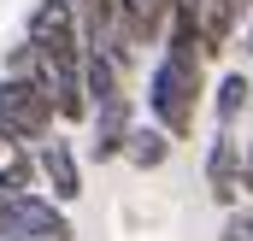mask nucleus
<instances>
[{
	"label": "nucleus",
	"instance_id": "2",
	"mask_svg": "<svg viewBox=\"0 0 253 241\" xmlns=\"http://www.w3.org/2000/svg\"><path fill=\"white\" fill-rule=\"evenodd\" d=\"M47 135H53V106H47L30 82L0 77V141L30 147V141H47Z\"/></svg>",
	"mask_w": 253,
	"mask_h": 241
},
{
	"label": "nucleus",
	"instance_id": "7",
	"mask_svg": "<svg viewBox=\"0 0 253 241\" xmlns=\"http://www.w3.org/2000/svg\"><path fill=\"white\" fill-rule=\"evenodd\" d=\"M206 188H212V200L230 212L236 206V194H242V135L236 129H218L212 135V153H206Z\"/></svg>",
	"mask_w": 253,
	"mask_h": 241
},
{
	"label": "nucleus",
	"instance_id": "6",
	"mask_svg": "<svg viewBox=\"0 0 253 241\" xmlns=\"http://www.w3.org/2000/svg\"><path fill=\"white\" fill-rule=\"evenodd\" d=\"M135 123V94H112V100H94L88 106V153L106 165L124 153V135Z\"/></svg>",
	"mask_w": 253,
	"mask_h": 241
},
{
	"label": "nucleus",
	"instance_id": "3",
	"mask_svg": "<svg viewBox=\"0 0 253 241\" xmlns=\"http://www.w3.org/2000/svg\"><path fill=\"white\" fill-rule=\"evenodd\" d=\"M6 236L12 241H71V218L65 206H53L47 194H6Z\"/></svg>",
	"mask_w": 253,
	"mask_h": 241
},
{
	"label": "nucleus",
	"instance_id": "5",
	"mask_svg": "<svg viewBox=\"0 0 253 241\" xmlns=\"http://www.w3.org/2000/svg\"><path fill=\"white\" fill-rule=\"evenodd\" d=\"M30 159H36V177L53 188V194H47L53 206H71V200L83 194V165H77V147L65 141L59 129H53V135H47V141H42Z\"/></svg>",
	"mask_w": 253,
	"mask_h": 241
},
{
	"label": "nucleus",
	"instance_id": "1",
	"mask_svg": "<svg viewBox=\"0 0 253 241\" xmlns=\"http://www.w3.org/2000/svg\"><path fill=\"white\" fill-rule=\"evenodd\" d=\"M200 94H206V53H200V36L183 12H171L165 36H159V59L147 71V112L153 129L165 141H189L194 118H200Z\"/></svg>",
	"mask_w": 253,
	"mask_h": 241
},
{
	"label": "nucleus",
	"instance_id": "15",
	"mask_svg": "<svg viewBox=\"0 0 253 241\" xmlns=\"http://www.w3.org/2000/svg\"><path fill=\"white\" fill-rule=\"evenodd\" d=\"M248 53H253V12H248Z\"/></svg>",
	"mask_w": 253,
	"mask_h": 241
},
{
	"label": "nucleus",
	"instance_id": "4",
	"mask_svg": "<svg viewBox=\"0 0 253 241\" xmlns=\"http://www.w3.org/2000/svg\"><path fill=\"white\" fill-rule=\"evenodd\" d=\"M36 53H83V36H77V6L71 0H36L30 18H24V36Z\"/></svg>",
	"mask_w": 253,
	"mask_h": 241
},
{
	"label": "nucleus",
	"instance_id": "14",
	"mask_svg": "<svg viewBox=\"0 0 253 241\" xmlns=\"http://www.w3.org/2000/svg\"><path fill=\"white\" fill-rule=\"evenodd\" d=\"M0 236H6V194H0Z\"/></svg>",
	"mask_w": 253,
	"mask_h": 241
},
{
	"label": "nucleus",
	"instance_id": "9",
	"mask_svg": "<svg viewBox=\"0 0 253 241\" xmlns=\"http://www.w3.org/2000/svg\"><path fill=\"white\" fill-rule=\"evenodd\" d=\"M118 159H129L135 171H159L165 159H171V141L153 129V123H129V135H124V153Z\"/></svg>",
	"mask_w": 253,
	"mask_h": 241
},
{
	"label": "nucleus",
	"instance_id": "13",
	"mask_svg": "<svg viewBox=\"0 0 253 241\" xmlns=\"http://www.w3.org/2000/svg\"><path fill=\"white\" fill-rule=\"evenodd\" d=\"M242 194H253V141H242Z\"/></svg>",
	"mask_w": 253,
	"mask_h": 241
},
{
	"label": "nucleus",
	"instance_id": "12",
	"mask_svg": "<svg viewBox=\"0 0 253 241\" xmlns=\"http://www.w3.org/2000/svg\"><path fill=\"white\" fill-rule=\"evenodd\" d=\"M218 241H253V206H230V212H224Z\"/></svg>",
	"mask_w": 253,
	"mask_h": 241
},
{
	"label": "nucleus",
	"instance_id": "10",
	"mask_svg": "<svg viewBox=\"0 0 253 241\" xmlns=\"http://www.w3.org/2000/svg\"><path fill=\"white\" fill-rule=\"evenodd\" d=\"M36 188V159L18 141H0V194H30Z\"/></svg>",
	"mask_w": 253,
	"mask_h": 241
},
{
	"label": "nucleus",
	"instance_id": "11",
	"mask_svg": "<svg viewBox=\"0 0 253 241\" xmlns=\"http://www.w3.org/2000/svg\"><path fill=\"white\" fill-rule=\"evenodd\" d=\"M71 6H77V36H83V47H94L118 0H71Z\"/></svg>",
	"mask_w": 253,
	"mask_h": 241
},
{
	"label": "nucleus",
	"instance_id": "8",
	"mask_svg": "<svg viewBox=\"0 0 253 241\" xmlns=\"http://www.w3.org/2000/svg\"><path fill=\"white\" fill-rule=\"evenodd\" d=\"M248 112H253V77L248 71H224V82L212 94V123L218 129H236Z\"/></svg>",
	"mask_w": 253,
	"mask_h": 241
},
{
	"label": "nucleus",
	"instance_id": "16",
	"mask_svg": "<svg viewBox=\"0 0 253 241\" xmlns=\"http://www.w3.org/2000/svg\"><path fill=\"white\" fill-rule=\"evenodd\" d=\"M0 241H12V236H0Z\"/></svg>",
	"mask_w": 253,
	"mask_h": 241
}]
</instances>
